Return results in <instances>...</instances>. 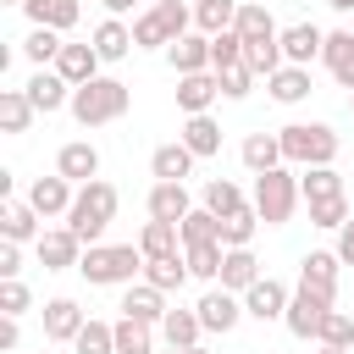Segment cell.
Listing matches in <instances>:
<instances>
[{"mask_svg": "<svg viewBox=\"0 0 354 354\" xmlns=\"http://www.w3.org/2000/svg\"><path fill=\"white\" fill-rule=\"evenodd\" d=\"M116 188L105 183V177H94V183H83L77 188V199H72V210H66V227L83 238V243H100V232L111 227V216H116Z\"/></svg>", "mask_w": 354, "mask_h": 354, "instance_id": "cell-4", "label": "cell"}, {"mask_svg": "<svg viewBox=\"0 0 354 354\" xmlns=\"http://www.w3.org/2000/svg\"><path fill=\"white\" fill-rule=\"evenodd\" d=\"M277 138H282L288 166H332L337 160V133L326 122H288V127H277Z\"/></svg>", "mask_w": 354, "mask_h": 354, "instance_id": "cell-3", "label": "cell"}, {"mask_svg": "<svg viewBox=\"0 0 354 354\" xmlns=\"http://www.w3.org/2000/svg\"><path fill=\"white\" fill-rule=\"evenodd\" d=\"M83 321H88V315L77 310V299H50V304H44V337H50V343H72V337L83 332Z\"/></svg>", "mask_w": 354, "mask_h": 354, "instance_id": "cell-21", "label": "cell"}, {"mask_svg": "<svg viewBox=\"0 0 354 354\" xmlns=\"http://www.w3.org/2000/svg\"><path fill=\"white\" fill-rule=\"evenodd\" d=\"M177 138H183V144H188V149H194V155H199V160H205V155H216V149H221V127H216V116H210V111H205V116H188V122H183V133H177Z\"/></svg>", "mask_w": 354, "mask_h": 354, "instance_id": "cell-35", "label": "cell"}, {"mask_svg": "<svg viewBox=\"0 0 354 354\" xmlns=\"http://www.w3.org/2000/svg\"><path fill=\"white\" fill-rule=\"evenodd\" d=\"M22 88H28V100H33V111H39V116H55L61 105H72V83H66L61 72H44V66H39Z\"/></svg>", "mask_w": 354, "mask_h": 354, "instance_id": "cell-11", "label": "cell"}, {"mask_svg": "<svg viewBox=\"0 0 354 354\" xmlns=\"http://www.w3.org/2000/svg\"><path fill=\"white\" fill-rule=\"evenodd\" d=\"M166 293L155 288V282H127V293H122V315H138V321H149V326H160L166 321Z\"/></svg>", "mask_w": 354, "mask_h": 354, "instance_id": "cell-19", "label": "cell"}, {"mask_svg": "<svg viewBox=\"0 0 354 354\" xmlns=\"http://www.w3.org/2000/svg\"><path fill=\"white\" fill-rule=\"evenodd\" d=\"M127 105H133V88H127L122 77H94V83H83V88H72V116H77L83 127L122 122Z\"/></svg>", "mask_w": 354, "mask_h": 354, "instance_id": "cell-2", "label": "cell"}, {"mask_svg": "<svg viewBox=\"0 0 354 354\" xmlns=\"http://www.w3.org/2000/svg\"><path fill=\"white\" fill-rule=\"evenodd\" d=\"M166 61H171L177 77L210 72V33H183V39H171V44H166Z\"/></svg>", "mask_w": 354, "mask_h": 354, "instance_id": "cell-13", "label": "cell"}, {"mask_svg": "<svg viewBox=\"0 0 354 354\" xmlns=\"http://www.w3.org/2000/svg\"><path fill=\"white\" fill-rule=\"evenodd\" d=\"M194 160H199V155L177 138V144H160V149L149 155V171H155V183H183V177L194 171Z\"/></svg>", "mask_w": 354, "mask_h": 354, "instance_id": "cell-23", "label": "cell"}, {"mask_svg": "<svg viewBox=\"0 0 354 354\" xmlns=\"http://www.w3.org/2000/svg\"><path fill=\"white\" fill-rule=\"evenodd\" d=\"M166 354H205V348H166Z\"/></svg>", "mask_w": 354, "mask_h": 354, "instance_id": "cell-57", "label": "cell"}, {"mask_svg": "<svg viewBox=\"0 0 354 354\" xmlns=\"http://www.w3.org/2000/svg\"><path fill=\"white\" fill-rule=\"evenodd\" d=\"M39 210L28 205V199H0V238H11V243H39Z\"/></svg>", "mask_w": 354, "mask_h": 354, "instance_id": "cell-15", "label": "cell"}, {"mask_svg": "<svg viewBox=\"0 0 354 354\" xmlns=\"http://www.w3.org/2000/svg\"><path fill=\"white\" fill-rule=\"evenodd\" d=\"M221 288H232V293H249L254 282H260V260L249 254V249H227V260H221V277H216Z\"/></svg>", "mask_w": 354, "mask_h": 354, "instance_id": "cell-29", "label": "cell"}, {"mask_svg": "<svg viewBox=\"0 0 354 354\" xmlns=\"http://www.w3.org/2000/svg\"><path fill=\"white\" fill-rule=\"evenodd\" d=\"M116 354H155V326L138 315H122L116 321Z\"/></svg>", "mask_w": 354, "mask_h": 354, "instance_id": "cell-37", "label": "cell"}, {"mask_svg": "<svg viewBox=\"0 0 354 354\" xmlns=\"http://www.w3.org/2000/svg\"><path fill=\"white\" fill-rule=\"evenodd\" d=\"M254 227H260V210H254V205H243V210L221 216V243H227V249H249Z\"/></svg>", "mask_w": 354, "mask_h": 354, "instance_id": "cell-43", "label": "cell"}, {"mask_svg": "<svg viewBox=\"0 0 354 354\" xmlns=\"http://www.w3.org/2000/svg\"><path fill=\"white\" fill-rule=\"evenodd\" d=\"M243 61H249L254 77H271L277 66H288V61H282V33H271V39H243Z\"/></svg>", "mask_w": 354, "mask_h": 354, "instance_id": "cell-34", "label": "cell"}, {"mask_svg": "<svg viewBox=\"0 0 354 354\" xmlns=\"http://www.w3.org/2000/svg\"><path fill=\"white\" fill-rule=\"evenodd\" d=\"M304 194H299V177L288 171V166H271V171H260L254 177V210H260V221L266 227H282L288 216H293V205H299Z\"/></svg>", "mask_w": 354, "mask_h": 354, "instance_id": "cell-6", "label": "cell"}, {"mask_svg": "<svg viewBox=\"0 0 354 354\" xmlns=\"http://www.w3.org/2000/svg\"><path fill=\"white\" fill-rule=\"evenodd\" d=\"M55 72H61L72 88H83V83H94V77H100V50H94V44H61Z\"/></svg>", "mask_w": 354, "mask_h": 354, "instance_id": "cell-17", "label": "cell"}, {"mask_svg": "<svg viewBox=\"0 0 354 354\" xmlns=\"http://www.w3.org/2000/svg\"><path fill=\"white\" fill-rule=\"evenodd\" d=\"M348 111H354V94H348Z\"/></svg>", "mask_w": 354, "mask_h": 354, "instance_id": "cell-59", "label": "cell"}, {"mask_svg": "<svg viewBox=\"0 0 354 354\" xmlns=\"http://www.w3.org/2000/svg\"><path fill=\"white\" fill-rule=\"evenodd\" d=\"M249 199H243V188L232 183V177H210L205 183V210H216V216H232V210H243Z\"/></svg>", "mask_w": 354, "mask_h": 354, "instance_id": "cell-42", "label": "cell"}, {"mask_svg": "<svg viewBox=\"0 0 354 354\" xmlns=\"http://www.w3.org/2000/svg\"><path fill=\"white\" fill-rule=\"evenodd\" d=\"M326 310H332V299L299 282V288H293V299H288V315H282V326H288L293 337H321V321H326Z\"/></svg>", "mask_w": 354, "mask_h": 354, "instance_id": "cell-7", "label": "cell"}, {"mask_svg": "<svg viewBox=\"0 0 354 354\" xmlns=\"http://www.w3.org/2000/svg\"><path fill=\"white\" fill-rule=\"evenodd\" d=\"M315 343L354 348V315H348V310H326V321H321V337H315Z\"/></svg>", "mask_w": 354, "mask_h": 354, "instance_id": "cell-46", "label": "cell"}, {"mask_svg": "<svg viewBox=\"0 0 354 354\" xmlns=\"http://www.w3.org/2000/svg\"><path fill=\"white\" fill-rule=\"evenodd\" d=\"M337 249H310L304 260H299V282L304 288H315V293H326V299H337Z\"/></svg>", "mask_w": 354, "mask_h": 354, "instance_id": "cell-16", "label": "cell"}, {"mask_svg": "<svg viewBox=\"0 0 354 354\" xmlns=\"http://www.w3.org/2000/svg\"><path fill=\"white\" fill-rule=\"evenodd\" d=\"M177 232H183V249H188V243H216V238H221V216L199 205V210H188V216L177 221Z\"/></svg>", "mask_w": 354, "mask_h": 354, "instance_id": "cell-38", "label": "cell"}, {"mask_svg": "<svg viewBox=\"0 0 354 354\" xmlns=\"http://www.w3.org/2000/svg\"><path fill=\"white\" fill-rule=\"evenodd\" d=\"M17 343H22V332H17V315H6V321H0V348L11 354Z\"/></svg>", "mask_w": 354, "mask_h": 354, "instance_id": "cell-53", "label": "cell"}, {"mask_svg": "<svg viewBox=\"0 0 354 354\" xmlns=\"http://www.w3.org/2000/svg\"><path fill=\"white\" fill-rule=\"evenodd\" d=\"M216 77H221V94H227V100H243V94L254 88V72H249V61H232V66H216Z\"/></svg>", "mask_w": 354, "mask_h": 354, "instance_id": "cell-48", "label": "cell"}, {"mask_svg": "<svg viewBox=\"0 0 354 354\" xmlns=\"http://www.w3.org/2000/svg\"><path fill=\"white\" fill-rule=\"evenodd\" d=\"M6 6H22V0H6Z\"/></svg>", "mask_w": 354, "mask_h": 354, "instance_id": "cell-58", "label": "cell"}, {"mask_svg": "<svg viewBox=\"0 0 354 354\" xmlns=\"http://www.w3.org/2000/svg\"><path fill=\"white\" fill-rule=\"evenodd\" d=\"M238 155H243V166H249V171L260 177V171H271V166H282V138H277V133H249Z\"/></svg>", "mask_w": 354, "mask_h": 354, "instance_id": "cell-32", "label": "cell"}, {"mask_svg": "<svg viewBox=\"0 0 354 354\" xmlns=\"http://www.w3.org/2000/svg\"><path fill=\"white\" fill-rule=\"evenodd\" d=\"M28 304H33L28 282H22V277H0V315H22Z\"/></svg>", "mask_w": 354, "mask_h": 354, "instance_id": "cell-49", "label": "cell"}, {"mask_svg": "<svg viewBox=\"0 0 354 354\" xmlns=\"http://www.w3.org/2000/svg\"><path fill=\"white\" fill-rule=\"evenodd\" d=\"M238 6H243V0H194V28L216 39V33H227V28L238 22Z\"/></svg>", "mask_w": 354, "mask_h": 354, "instance_id": "cell-33", "label": "cell"}, {"mask_svg": "<svg viewBox=\"0 0 354 354\" xmlns=\"http://www.w3.org/2000/svg\"><path fill=\"white\" fill-rule=\"evenodd\" d=\"M61 44H66V39H61L55 28H33V33H28V44H22V55H28L33 66H55Z\"/></svg>", "mask_w": 354, "mask_h": 354, "instance_id": "cell-45", "label": "cell"}, {"mask_svg": "<svg viewBox=\"0 0 354 354\" xmlns=\"http://www.w3.org/2000/svg\"><path fill=\"white\" fill-rule=\"evenodd\" d=\"M188 210H194V199H188L183 183H155V188H149V216H155V221H183Z\"/></svg>", "mask_w": 354, "mask_h": 354, "instance_id": "cell-28", "label": "cell"}, {"mask_svg": "<svg viewBox=\"0 0 354 354\" xmlns=\"http://www.w3.org/2000/svg\"><path fill=\"white\" fill-rule=\"evenodd\" d=\"M160 337H166V348H199V337H205V321H199V310H166V321H160Z\"/></svg>", "mask_w": 354, "mask_h": 354, "instance_id": "cell-26", "label": "cell"}, {"mask_svg": "<svg viewBox=\"0 0 354 354\" xmlns=\"http://www.w3.org/2000/svg\"><path fill=\"white\" fill-rule=\"evenodd\" d=\"M321 61H326V72L354 94V33L348 28H337V33H326V44H321Z\"/></svg>", "mask_w": 354, "mask_h": 354, "instance_id": "cell-22", "label": "cell"}, {"mask_svg": "<svg viewBox=\"0 0 354 354\" xmlns=\"http://www.w3.org/2000/svg\"><path fill=\"white\" fill-rule=\"evenodd\" d=\"M326 6H332V11H354V0H326Z\"/></svg>", "mask_w": 354, "mask_h": 354, "instance_id": "cell-55", "label": "cell"}, {"mask_svg": "<svg viewBox=\"0 0 354 354\" xmlns=\"http://www.w3.org/2000/svg\"><path fill=\"white\" fill-rule=\"evenodd\" d=\"M138 249H144V260H166V254H183V232H177V221H144V232H138Z\"/></svg>", "mask_w": 354, "mask_h": 354, "instance_id": "cell-25", "label": "cell"}, {"mask_svg": "<svg viewBox=\"0 0 354 354\" xmlns=\"http://www.w3.org/2000/svg\"><path fill=\"white\" fill-rule=\"evenodd\" d=\"M17 271H22V243L0 238V277H17Z\"/></svg>", "mask_w": 354, "mask_h": 354, "instance_id": "cell-51", "label": "cell"}, {"mask_svg": "<svg viewBox=\"0 0 354 354\" xmlns=\"http://www.w3.org/2000/svg\"><path fill=\"white\" fill-rule=\"evenodd\" d=\"M216 94H221L216 66H210V72H188V77H177V111H183V116H205V111L216 105Z\"/></svg>", "mask_w": 354, "mask_h": 354, "instance_id": "cell-9", "label": "cell"}, {"mask_svg": "<svg viewBox=\"0 0 354 354\" xmlns=\"http://www.w3.org/2000/svg\"><path fill=\"white\" fill-rule=\"evenodd\" d=\"M144 266H149V260H144L138 243H88L83 260H77V271H83L88 288H127Z\"/></svg>", "mask_w": 354, "mask_h": 354, "instance_id": "cell-1", "label": "cell"}, {"mask_svg": "<svg viewBox=\"0 0 354 354\" xmlns=\"http://www.w3.org/2000/svg\"><path fill=\"white\" fill-rule=\"evenodd\" d=\"M321 44H326V33H321L315 22H293V28H282V61H293V66H310V61L321 55Z\"/></svg>", "mask_w": 354, "mask_h": 354, "instance_id": "cell-20", "label": "cell"}, {"mask_svg": "<svg viewBox=\"0 0 354 354\" xmlns=\"http://www.w3.org/2000/svg\"><path fill=\"white\" fill-rule=\"evenodd\" d=\"M100 6H105L111 17H122V11H133V0H100Z\"/></svg>", "mask_w": 354, "mask_h": 354, "instance_id": "cell-54", "label": "cell"}, {"mask_svg": "<svg viewBox=\"0 0 354 354\" xmlns=\"http://www.w3.org/2000/svg\"><path fill=\"white\" fill-rule=\"evenodd\" d=\"M33 100H28V88H0V133H28L33 127Z\"/></svg>", "mask_w": 354, "mask_h": 354, "instance_id": "cell-31", "label": "cell"}, {"mask_svg": "<svg viewBox=\"0 0 354 354\" xmlns=\"http://www.w3.org/2000/svg\"><path fill=\"white\" fill-rule=\"evenodd\" d=\"M266 88H271V100L277 105H299V100H310V66H277L271 77H266Z\"/></svg>", "mask_w": 354, "mask_h": 354, "instance_id": "cell-24", "label": "cell"}, {"mask_svg": "<svg viewBox=\"0 0 354 354\" xmlns=\"http://www.w3.org/2000/svg\"><path fill=\"white\" fill-rule=\"evenodd\" d=\"M288 299H293V293H288L277 277H260V282L243 293V315H254V321H282V315H288Z\"/></svg>", "mask_w": 354, "mask_h": 354, "instance_id": "cell-12", "label": "cell"}, {"mask_svg": "<svg viewBox=\"0 0 354 354\" xmlns=\"http://www.w3.org/2000/svg\"><path fill=\"white\" fill-rule=\"evenodd\" d=\"M194 271H188V254H166V260H149L144 266V282H155L160 293H171V288H183Z\"/></svg>", "mask_w": 354, "mask_h": 354, "instance_id": "cell-40", "label": "cell"}, {"mask_svg": "<svg viewBox=\"0 0 354 354\" xmlns=\"http://www.w3.org/2000/svg\"><path fill=\"white\" fill-rule=\"evenodd\" d=\"M232 61H243V39L227 28V33L210 39V66H232Z\"/></svg>", "mask_w": 354, "mask_h": 354, "instance_id": "cell-50", "label": "cell"}, {"mask_svg": "<svg viewBox=\"0 0 354 354\" xmlns=\"http://www.w3.org/2000/svg\"><path fill=\"white\" fill-rule=\"evenodd\" d=\"M33 254H39L44 271H72V266L83 260V238H77L72 227H44L39 243H33Z\"/></svg>", "mask_w": 354, "mask_h": 354, "instance_id": "cell-8", "label": "cell"}, {"mask_svg": "<svg viewBox=\"0 0 354 354\" xmlns=\"http://www.w3.org/2000/svg\"><path fill=\"white\" fill-rule=\"evenodd\" d=\"M194 310H199L205 332H232V326L243 321V299H238L232 288H210V293H205V299H199Z\"/></svg>", "mask_w": 354, "mask_h": 354, "instance_id": "cell-10", "label": "cell"}, {"mask_svg": "<svg viewBox=\"0 0 354 354\" xmlns=\"http://www.w3.org/2000/svg\"><path fill=\"white\" fill-rule=\"evenodd\" d=\"M55 171L66 177V183H94L100 177V149L94 144H83V138H72V144H61V155H55Z\"/></svg>", "mask_w": 354, "mask_h": 354, "instance_id": "cell-14", "label": "cell"}, {"mask_svg": "<svg viewBox=\"0 0 354 354\" xmlns=\"http://www.w3.org/2000/svg\"><path fill=\"white\" fill-rule=\"evenodd\" d=\"M88 44L100 50V61H122L127 50H138V44H133V28H127L122 17H105V22L94 28V39H88Z\"/></svg>", "mask_w": 354, "mask_h": 354, "instance_id": "cell-27", "label": "cell"}, {"mask_svg": "<svg viewBox=\"0 0 354 354\" xmlns=\"http://www.w3.org/2000/svg\"><path fill=\"white\" fill-rule=\"evenodd\" d=\"M72 199H77V194H72V183H66L61 171H55V177H33V188H28V205H33L39 216H66Z\"/></svg>", "mask_w": 354, "mask_h": 354, "instance_id": "cell-18", "label": "cell"}, {"mask_svg": "<svg viewBox=\"0 0 354 354\" xmlns=\"http://www.w3.org/2000/svg\"><path fill=\"white\" fill-rule=\"evenodd\" d=\"M183 254H188V271H194L199 282H216V277H221V260H227V243H221V238H216V243H188Z\"/></svg>", "mask_w": 354, "mask_h": 354, "instance_id": "cell-39", "label": "cell"}, {"mask_svg": "<svg viewBox=\"0 0 354 354\" xmlns=\"http://www.w3.org/2000/svg\"><path fill=\"white\" fill-rule=\"evenodd\" d=\"M149 6H155V0H149Z\"/></svg>", "mask_w": 354, "mask_h": 354, "instance_id": "cell-61", "label": "cell"}, {"mask_svg": "<svg viewBox=\"0 0 354 354\" xmlns=\"http://www.w3.org/2000/svg\"><path fill=\"white\" fill-rule=\"evenodd\" d=\"M348 216H354V210H348V199H343V194H337V199H315V205H310V227H326V232H337Z\"/></svg>", "mask_w": 354, "mask_h": 354, "instance_id": "cell-47", "label": "cell"}, {"mask_svg": "<svg viewBox=\"0 0 354 354\" xmlns=\"http://www.w3.org/2000/svg\"><path fill=\"white\" fill-rule=\"evenodd\" d=\"M299 194H304V205H315V199H337V194H343V177H337V166H304V177H299Z\"/></svg>", "mask_w": 354, "mask_h": 354, "instance_id": "cell-36", "label": "cell"}, {"mask_svg": "<svg viewBox=\"0 0 354 354\" xmlns=\"http://www.w3.org/2000/svg\"><path fill=\"white\" fill-rule=\"evenodd\" d=\"M321 354H348V348H332V343H321Z\"/></svg>", "mask_w": 354, "mask_h": 354, "instance_id": "cell-56", "label": "cell"}, {"mask_svg": "<svg viewBox=\"0 0 354 354\" xmlns=\"http://www.w3.org/2000/svg\"><path fill=\"white\" fill-rule=\"evenodd\" d=\"M77 354H116V321H83V332L72 337Z\"/></svg>", "mask_w": 354, "mask_h": 354, "instance_id": "cell-44", "label": "cell"}, {"mask_svg": "<svg viewBox=\"0 0 354 354\" xmlns=\"http://www.w3.org/2000/svg\"><path fill=\"white\" fill-rule=\"evenodd\" d=\"M188 22H194V6H183V0H155L144 17H133V44H138V50L171 44V39L188 33Z\"/></svg>", "mask_w": 354, "mask_h": 354, "instance_id": "cell-5", "label": "cell"}, {"mask_svg": "<svg viewBox=\"0 0 354 354\" xmlns=\"http://www.w3.org/2000/svg\"><path fill=\"white\" fill-rule=\"evenodd\" d=\"M348 33H354V22H348Z\"/></svg>", "mask_w": 354, "mask_h": 354, "instance_id": "cell-60", "label": "cell"}, {"mask_svg": "<svg viewBox=\"0 0 354 354\" xmlns=\"http://www.w3.org/2000/svg\"><path fill=\"white\" fill-rule=\"evenodd\" d=\"M337 260H343V266H354V216L337 227Z\"/></svg>", "mask_w": 354, "mask_h": 354, "instance_id": "cell-52", "label": "cell"}, {"mask_svg": "<svg viewBox=\"0 0 354 354\" xmlns=\"http://www.w3.org/2000/svg\"><path fill=\"white\" fill-rule=\"evenodd\" d=\"M22 11L33 28H55V33H66L77 22V0H22Z\"/></svg>", "mask_w": 354, "mask_h": 354, "instance_id": "cell-30", "label": "cell"}, {"mask_svg": "<svg viewBox=\"0 0 354 354\" xmlns=\"http://www.w3.org/2000/svg\"><path fill=\"white\" fill-rule=\"evenodd\" d=\"M232 33H238V39H271V33H282V28L271 22V11H266V6L243 0V6H238V22H232Z\"/></svg>", "mask_w": 354, "mask_h": 354, "instance_id": "cell-41", "label": "cell"}]
</instances>
